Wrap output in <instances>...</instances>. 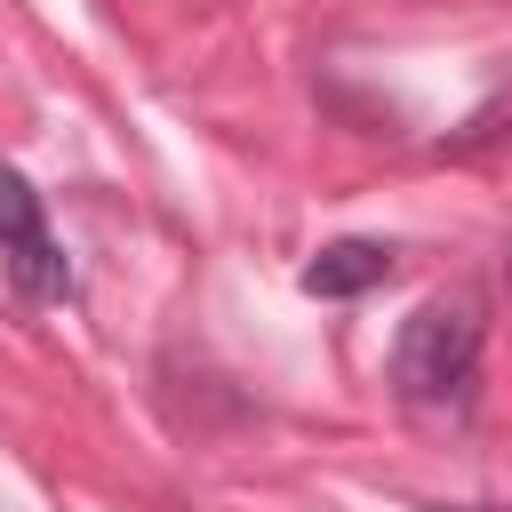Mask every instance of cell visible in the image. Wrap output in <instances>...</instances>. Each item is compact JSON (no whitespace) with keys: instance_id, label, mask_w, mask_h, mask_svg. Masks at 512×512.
I'll list each match as a JSON object with an SVG mask.
<instances>
[{"instance_id":"obj_1","label":"cell","mask_w":512,"mask_h":512,"mask_svg":"<svg viewBox=\"0 0 512 512\" xmlns=\"http://www.w3.org/2000/svg\"><path fill=\"white\" fill-rule=\"evenodd\" d=\"M488 320L472 296H424L392 336V400L416 416H472Z\"/></svg>"},{"instance_id":"obj_3","label":"cell","mask_w":512,"mask_h":512,"mask_svg":"<svg viewBox=\"0 0 512 512\" xmlns=\"http://www.w3.org/2000/svg\"><path fill=\"white\" fill-rule=\"evenodd\" d=\"M392 240H368V232H344V240H328L304 272H296V288L304 296H320V304H352V296H368V288H384L392 280Z\"/></svg>"},{"instance_id":"obj_4","label":"cell","mask_w":512,"mask_h":512,"mask_svg":"<svg viewBox=\"0 0 512 512\" xmlns=\"http://www.w3.org/2000/svg\"><path fill=\"white\" fill-rule=\"evenodd\" d=\"M424 512H512V504H424Z\"/></svg>"},{"instance_id":"obj_5","label":"cell","mask_w":512,"mask_h":512,"mask_svg":"<svg viewBox=\"0 0 512 512\" xmlns=\"http://www.w3.org/2000/svg\"><path fill=\"white\" fill-rule=\"evenodd\" d=\"M504 288H512V248H504Z\"/></svg>"},{"instance_id":"obj_2","label":"cell","mask_w":512,"mask_h":512,"mask_svg":"<svg viewBox=\"0 0 512 512\" xmlns=\"http://www.w3.org/2000/svg\"><path fill=\"white\" fill-rule=\"evenodd\" d=\"M0 272L24 304H72V256L48 224V200L8 160H0Z\"/></svg>"}]
</instances>
